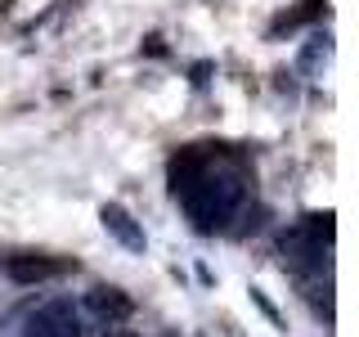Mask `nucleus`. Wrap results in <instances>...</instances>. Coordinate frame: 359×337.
Instances as JSON below:
<instances>
[{
	"label": "nucleus",
	"instance_id": "nucleus-6",
	"mask_svg": "<svg viewBox=\"0 0 359 337\" xmlns=\"http://www.w3.org/2000/svg\"><path fill=\"white\" fill-rule=\"evenodd\" d=\"M86 306H90V315H99L104 324H121V319H130V315H135V301L121 288H108V284L90 288L86 292Z\"/></svg>",
	"mask_w": 359,
	"mask_h": 337
},
{
	"label": "nucleus",
	"instance_id": "nucleus-3",
	"mask_svg": "<svg viewBox=\"0 0 359 337\" xmlns=\"http://www.w3.org/2000/svg\"><path fill=\"white\" fill-rule=\"evenodd\" d=\"M72 270V261H59V256H45V252H14L5 256V275L9 284H45V279H59Z\"/></svg>",
	"mask_w": 359,
	"mask_h": 337
},
{
	"label": "nucleus",
	"instance_id": "nucleus-4",
	"mask_svg": "<svg viewBox=\"0 0 359 337\" xmlns=\"http://www.w3.org/2000/svg\"><path fill=\"white\" fill-rule=\"evenodd\" d=\"M27 337H81V324H76V306L67 297L41 306L27 319Z\"/></svg>",
	"mask_w": 359,
	"mask_h": 337
},
{
	"label": "nucleus",
	"instance_id": "nucleus-7",
	"mask_svg": "<svg viewBox=\"0 0 359 337\" xmlns=\"http://www.w3.org/2000/svg\"><path fill=\"white\" fill-rule=\"evenodd\" d=\"M328 54H332V45H328V37H310V45H306V54H301V72H319V67L328 63Z\"/></svg>",
	"mask_w": 359,
	"mask_h": 337
},
{
	"label": "nucleus",
	"instance_id": "nucleus-1",
	"mask_svg": "<svg viewBox=\"0 0 359 337\" xmlns=\"http://www.w3.org/2000/svg\"><path fill=\"white\" fill-rule=\"evenodd\" d=\"M247 189H252V171L229 149L194 144V149H180L171 157V194L184 202L198 234L224 230V220L247 202Z\"/></svg>",
	"mask_w": 359,
	"mask_h": 337
},
{
	"label": "nucleus",
	"instance_id": "nucleus-5",
	"mask_svg": "<svg viewBox=\"0 0 359 337\" xmlns=\"http://www.w3.org/2000/svg\"><path fill=\"white\" fill-rule=\"evenodd\" d=\"M99 220H104V230H108L121 247H126V252H144V247H149V234H144V225L135 220L130 211L121 207V202H104V207H99Z\"/></svg>",
	"mask_w": 359,
	"mask_h": 337
},
{
	"label": "nucleus",
	"instance_id": "nucleus-2",
	"mask_svg": "<svg viewBox=\"0 0 359 337\" xmlns=\"http://www.w3.org/2000/svg\"><path fill=\"white\" fill-rule=\"evenodd\" d=\"M328 239H332V216H306V220H297L283 234V243H278V247H283V261L292 270H306V265H319Z\"/></svg>",
	"mask_w": 359,
	"mask_h": 337
},
{
	"label": "nucleus",
	"instance_id": "nucleus-8",
	"mask_svg": "<svg viewBox=\"0 0 359 337\" xmlns=\"http://www.w3.org/2000/svg\"><path fill=\"white\" fill-rule=\"evenodd\" d=\"M95 337H140V333H130V329H117V324H104Z\"/></svg>",
	"mask_w": 359,
	"mask_h": 337
}]
</instances>
